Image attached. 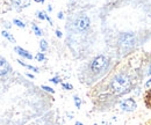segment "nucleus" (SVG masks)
<instances>
[{
  "mask_svg": "<svg viewBox=\"0 0 151 125\" xmlns=\"http://www.w3.org/2000/svg\"><path fill=\"white\" fill-rule=\"evenodd\" d=\"M37 16H38V19H41V20H47V18H48V15H47L44 12H38Z\"/></svg>",
  "mask_w": 151,
  "mask_h": 125,
  "instance_id": "nucleus-11",
  "label": "nucleus"
},
{
  "mask_svg": "<svg viewBox=\"0 0 151 125\" xmlns=\"http://www.w3.org/2000/svg\"><path fill=\"white\" fill-rule=\"evenodd\" d=\"M2 36H5L6 38H8V39H9V41H12V42H14V41H15V39H14V37L9 35L7 31H2Z\"/></svg>",
  "mask_w": 151,
  "mask_h": 125,
  "instance_id": "nucleus-12",
  "label": "nucleus"
},
{
  "mask_svg": "<svg viewBox=\"0 0 151 125\" xmlns=\"http://www.w3.org/2000/svg\"><path fill=\"white\" fill-rule=\"evenodd\" d=\"M106 65H107V59H106V57H104V56H98L94 60L92 61V64H91V70L94 72V73H98V72H100L101 70H104Z\"/></svg>",
  "mask_w": 151,
  "mask_h": 125,
  "instance_id": "nucleus-3",
  "label": "nucleus"
},
{
  "mask_svg": "<svg viewBox=\"0 0 151 125\" xmlns=\"http://www.w3.org/2000/svg\"><path fill=\"white\" fill-rule=\"evenodd\" d=\"M50 81L54 82V84H58V82H59V79H58V78H52Z\"/></svg>",
  "mask_w": 151,
  "mask_h": 125,
  "instance_id": "nucleus-19",
  "label": "nucleus"
},
{
  "mask_svg": "<svg viewBox=\"0 0 151 125\" xmlns=\"http://www.w3.org/2000/svg\"><path fill=\"white\" fill-rule=\"evenodd\" d=\"M56 35H57V37H62V33H60L59 30H57V31H56Z\"/></svg>",
  "mask_w": 151,
  "mask_h": 125,
  "instance_id": "nucleus-20",
  "label": "nucleus"
},
{
  "mask_svg": "<svg viewBox=\"0 0 151 125\" xmlns=\"http://www.w3.org/2000/svg\"><path fill=\"white\" fill-rule=\"evenodd\" d=\"M15 2L19 5L20 7H26L29 5V0H15Z\"/></svg>",
  "mask_w": 151,
  "mask_h": 125,
  "instance_id": "nucleus-8",
  "label": "nucleus"
},
{
  "mask_svg": "<svg viewBox=\"0 0 151 125\" xmlns=\"http://www.w3.org/2000/svg\"><path fill=\"white\" fill-rule=\"evenodd\" d=\"M136 107H137V104L132 99H127L121 102V109L124 111H134Z\"/></svg>",
  "mask_w": 151,
  "mask_h": 125,
  "instance_id": "nucleus-5",
  "label": "nucleus"
},
{
  "mask_svg": "<svg viewBox=\"0 0 151 125\" xmlns=\"http://www.w3.org/2000/svg\"><path fill=\"white\" fill-rule=\"evenodd\" d=\"M62 87H63V88H65V89H68V90L72 89V86H71V85H69V84H62Z\"/></svg>",
  "mask_w": 151,
  "mask_h": 125,
  "instance_id": "nucleus-17",
  "label": "nucleus"
},
{
  "mask_svg": "<svg viewBox=\"0 0 151 125\" xmlns=\"http://www.w3.org/2000/svg\"><path fill=\"white\" fill-rule=\"evenodd\" d=\"M145 87H147V88H151V79L145 82Z\"/></svg>",
  "mask_w": 151,
  "mask_h": 125,
  "instance_id": "nucleus-18",
  "label": "nucleus"
},
{
  "mask_svg": "<svg viewBox=\"0 0 151 125\" xmlns=\"http://www.w3.org/2000/svg\"><path fill=\"white\" fill-rule=\"evenodd\" d=\"M136 37L132 33H123L119 38V44L123 49H130L135 45Z\"/></svg>",
  "mask_w": 151,
  "mask_h": 125,
  "instance_id": "nucleus-2",
  "label": "nucleus"
},
{
  "mask_svg": "<svg viewBox=\"0 0 151 125\" xmlns=\"http://www.w3.org/2000/svg\"><path fill=\"white\" fill-rule=\"evenodd\" d=\"M94 125H98V124H94Z\"/></svg>",
  "mask_w": 151,
  "mask_h": 125,
  "instance_id": "nucleus-26",
  "label": "nucleus"
},
{
  "mask_svg": "<svg viewBox=\"0 0 151 125\" xmlns=\"http://www.w3.org/2000/svg\"><path fill=\"white\" fill-rule=\"evenodd\" d=\"M15 51L20 54V56H22V57H24V58H27V59H32L33 58V56L29 54L28 51H26V50H23L22 48H19V46H17L15 48Z\"/></svg>",
  "mask_w": 151,
  "mask_h": 125,
  "instance_id": "nucleus-7",
  "label": "nucleus"
},
{
  "mask_svg": "<svg viewBox=\"0 0 151 125\" xmlns=\"http://www.w3.org/2000/svg\"><path fill=\"white\" fill-rule=\"evenodd\" d=\"M36 59H37L38 61H43V60L45 59V57H44V54H41V52H40V54H36Z\"/></svg>",
  "mask_w": 151,
  "mask_h": 125,
  "instance_id": "nucleus-13",
  "label": "nucleus"
},
{
  "mask_svg": "<svg viewBox=\"0 0 151 125\" xmlns=\"http://www.w3.org/2000/svg\"><path fill=\"white\" fill-rule=\"evenodd\" d=\"M149 74H151V64H150V67H149Z\"/></svg>",
  "mask_w": 151,
  "mask_h": 125,
  "instance_id": "nucleus-23",
  "label": "nucleus"
},
{
  "mask_svg": "<svg viewBox=\"0 0 151 125\" xmlns=\"http://www.w3.org/2000/svg\"><path fill=\"white\" fill-rule=\"evenodd\" d=\"M42 89H44V90H47V91H49V93H55V90L52 89V88H50V87H47V86H42Z\"/></svg>",
  "mask_w": 151,
  "mask_h": 125,
  "instance_id": "nucleus-16",
  "label": "nucleus"
},
{
  "mask_svg": "<svg viewBox=\"0 0 151 125\" xmlns=\"http://www.w3.org/2000/svg\"><path fill=\"white\" fill-rule=\"evenodd\" d=\"M58 19H63V13H58Z\"/></svg>",
  "mask_w": 151,
  "mask_h": 125,
  "instance_id": "nucleus-21",
  "label": "nucleus"
},
{
  "mask_svg": "<svg viewBox=\"0 0 151 125\" xmlns=\"http://www.w3.org/2000/svg\"><path fill=\"white\" fill-rule=\"evenodd\" d=\"M76 125H83V124H81L80 122H77V123H76Z\"/></svg>",
  "mask_w": 151,
  "mask_h": 125,
  "instance_id": "nucleus-22",
  "label": "nucleus"
},
{
  "mask_svg": "<svg viewBox=\"0 0 151 125\" xmlns=\"http://www.w3.org/2000/svg\"><path fill=\"white\" fill-rule=\"evenodd\" d=\"M88 27H90V19L87 16H80L76 21V28L80 31L86 30Z\"/></svg>",
  "mask_w": 151,
  "mask_h": 125,
  "instance_id": "nucleus-4",
  "label": "nucleus"
},
{
  "mask_svg": "<svg viewBox=\"0 0 151 125\" xmlns=\"http://www.w3.org/2000/svg\"><path fill=\"white\" fill-rule=\"evenodd\" d=\"M35 1H36V2H42V1H41V0H35Z\"/></svg>",
  "mask_w": 151,
  "mask_h": 125,
  "instance_id": "nucleus-24",
  "label": "nucleus"
},
{
  "mask_svg": "<svg viewBox=\"0 0 151 125\" xmlns=\"http://www.w3.org/2000/svg\"><path fill=\"white\" fill-rule=\"evenodd\" d=\"M132 87V80L128 75L126 74H119L112 80L111 88L116 95H122L126 91L130 89Z\"/></svg>",
  "mask_w": 151,
  "mask_h": 125,
  "instance_id": "nucleus-1",
  "label": "nucleus"
},
{
  "mask_svg": "<svg viewBox=\"0 0 151 125\" xmlns=\"http://www.w3.org/2000/svg\"><path fill=\"white\" fill-rule=\"evenodd\" d=\"M41 1H42V2H44V0H41Z\"/></svg>",
  "mask_w": 151,
  "mask_h": 125,
  "instance_id": "nucleus-25",
  "label": "nucleus"
},
{
  "mask_svg": "<svg viewBox=\"0 0 151 125\" xmlns=\"http://www.w3.org/2000/svg\"><path fill=\"white\" fill-rule=\"evenodd\" d=\"M73 99H75L76 107H77V108H80V100H79V97H78V96H75Z\"/></svg>",
  "mask_w": 151,
  "mask_h": 125,
  "instance_id": "nucleus-15",
  "label": "nucleus"
},
{
  "mask_svg": "<svg viewBox=\"0 0 151 125\" xmlns=\"http://www.w3.org/2000/svg\"><path fill=\"white\" fill-rule=\"evenodd\" d=\"M14 23H15L18 27H20V28H24V24H23V22H21L20 20H14Z\"/></svg>",
  "mask_w": 151,
  "mask_h": 125,
  "instance_id": "nucleus-14",
  "label": "nucleus"
},
{
  "mask_svg": "<svg viewBox=\"0 0 151 125\" xmlns=\"http://www.w3.org/2000/svg\"><path fill=\"white\" fill-rule=\"evenodd\" d=\"M40 48H41V50H42V51H45V50L48 49V44H47V41L42 39V41L40 42Z\"/></svg>",
  "mask_w": 151,
  "mask_h": 125,
  "instance_id": "nucleus-9",
  "label": "nucleus"
},
{
  "mask_svg": "<svg viewBox=\"0 0 151 125\" xmlns=\"http://www.w3.org/2000/svg\"><path fill=\"white\" fill-rule=\"evenodd\" d=\"M8 70H9V66L6 63V60L5 59H0V75L6 74L8 72Z\"/></svg>",
  "mask_w": 151,
  "mask_h": 125,
  "instance_id": "nucleus-6",
  "label": "nucleus"
},
{
  "mask_svg": "<svg viewBox=\"0 0 151 125\" xmlns=\"http://www.w3.org/2000/svg\"><path fill=\"white\" fill-rule=\"evenodd\" d=\"M33 30L35 31V34H36L37 36H41V35H42V31H41V29L38 28L36 24H33Z\"/></svg>",
  "mask_w": 151,
  "mask_h": 125,
  "instance_id": "nucleus-10",
  "label": "nucleus"
}]
</instances>
